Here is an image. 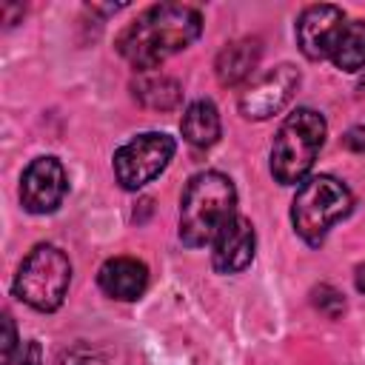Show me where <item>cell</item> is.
<instances>
[{"label":"cell","instance_id":"5","mask_svg":"<svg viewBox=\"0 0 365 365\" xmlns=\"http://www.w3.org/2000/svg\"><path fill=\"white\" fill-rule=\"evenodd\" d=\"M68 282H71L68 257L57 245L40 242L20 262L14 282H11V291L29 308L51 314L63 305V299L68 294Z\"/></svg>","mask_w":365,"mask_h":365},{"label":"cell","instance_id":"19","mask_svg":"<svg viewBox=\"0 0 365 365\" xmlns=\"http://www.w3.org/2000/svg\"><path fill=\"white\" fill-rule=\"evenodd\" d=\"M9 365H43V348L37 339H29L26 345H20V351L14 354V359Z\"/></svg>","mask_w":365,"mask_h":365},{"label":"cell","instance_id":"20","mask_svg":"<svg viewBox=\"0 0 365 365\" xmlns=\"http://www.w3.org/2000/svg\"><path fill=\"white\" fill-rule=\"evenodd\" d=\"M342 143H345V148H351V151H356V154H365V125L348 128L345 137H342Z\"/></svg>","mask_w":365,"mask_h":365},{"label":"cell","instance_id":"14","mask_svg":"<svg viewBox=\"0 0 365 365\" xmlns=\"http://www.w3.org/2000/svg\"><path fill=\"white\" fill-rule=\"evenodd\" d=\"M134 97L145 106V108H157V111H171L180 106L182 100V86L174 80V77H165V74H140L134 80Z\"/></svg>","mask_w":365,"mask_h":365},{"label":"cell","instance_id":"17","mask_svg":"<svg viewBox=\"0 0 365 365\" xmlns=\"http://www.w3.org/2000/svg\"><path fill=\"white\" fill-rule=\"evenodd\" d=\"M314 305H317L325 317L336 319V317L345 311V297H342L334 285H319V288H314Z\"/></svg>","mask_w":365,"mask_h":365},{"label":"cell","instance_id":"10","mask_svg":"<svg viewBox=\"0 0 365 365\" xmlns=\"http://www.w3.org/2000/svg\"><path fill=\"white\" fill-rule=\"evenodd\" d=\"M211 245H214V251H211L214 271H220V274H237V271L248 268L251 259H254V245H257L254 225L242 214H234L220 228V234L214 237Z\"/></svg>","mask_w":365,"mask_h":365},{"label":"cell","instance_id":"3","mask_svg":"<svg viewBox=\"0 0 365 365\" xmlns=\"http://www.w3.org/2000/svg\"><path fill=\"white\" fill-rule=\"evenodd\" d=\"M328 123L314 108H297L291 111L282 125L277 128L274 145H271V174L279 185H297L305 182L308 171L314 168V160L325 143Z\"/></svg>","mask_w":365,"mask_h":365},{"label":"cell","instance_id":"7","mask_svg":"<svg viewBox=\"0 0 365 365\" xmlns=\"http://www.w3.org/2000/svg\"><path fill=\"white\" fill-rule=\"evenodd\" d=\"M297 88H299V71L291 63L274 66L240 94V114L245 120H268L291 103Z\"/></svg>","mask_w":365,"mask_h":365},{"label":"cell","instance_id":"15","mask_svg":"<svg viewBox=\"0 0 365 365\" xmlns=\"http://www.w3.org/2000/svg\"><path fill=\"white\" fill-rule=\"evenodd\" d=\"M331 63L342 71H359L365 66V20H345L334 43Z\"/></svg>","mask_w":365,"mask_h":365},{"label":"cell","instance_id":"11","mask_svg":"<svg viewBox=\"0 0 365 365\" xmlns=\"http://www.w3.org/2000/svg\"><path fill=\"white\" fill-rule=\"evenodd\" d=\"M97 285L111 299L134 302L143 297V291L148 285V268H145V262H140L134 257H114L100 265Z\"/></svg>","mask_w":365,"mask_h":365},{"label":"cell","instance_id":"1","mask_svg":"<svg viewBox=\"0 0 365 365\" xmlns=\"http://www.w3.org/2000/svg\"><path fill=\"white\" fill-rule=\"evenodd\" d=\"M202 31V17L191 6L160 3L137 14L117 37V51L140 71H151L188 48Z\"/></svg>","mask_w":365,"mask_h":365},{"label":"cell","instance_id":"12","mask_svg":"<svg viewBox=\"0 0 365 365\" xmlns=\"http://www.w3.org/2000/svg\"><path fill=\"white\" fill-rule=\"evenodd\" d=\"M259 57H262V46H259L257 37H242V40L228 43L217 54V60H214L217 80L222 86H240V83H245L257 71Z\"/></svg>","mask_w":365,"mask_h":365},{"label":"cell","instance_id":"6","mask_svg":"<svg viewBox=\"0 0 365 365\" xmlns=\"http://www.w3.org/2000/svg\"><path fill=\"white\" fill-rule=\"evenodd\" d=\"M174 151H177L174 137L163 131L137 134L114 151V177L125 191H140L165 171Z\"/></svg>","mask_w":365,"mask_h":365},{"label":"cell","instance_id":"13","mask_svg":"<svg viewBox=\"0 0 365 365\" xmlns=\"http://www.w3.org/2000/svg\"><path fill=\"white\" fill-rule=\"evenodd\" d=\"M180 128H182V137L197 145V148H208L220 140L222 134V125H220V111L211 100H194L185 111H182V120H180Z\"/></svg>","mask_w":365,"mask_h":365},{"label":"cell","instance_id":"9","mask_svg":"<svg viewBox=\"0 0 365 365\" xmlns=\"http://www.w3.org/2000/svg\"><path fill=\"white\" fill-rule=\"evenodd\" d=\"M345 26V11L331 3L308 6L297 20V46L308 60H331L334 43Z\"/></svg>","mask_w":365,"mask_h":365},{"label":"cell","instance_id":"2","mask_svg":"<svg viewBox=\"0 0 365 365\" xmlns=\"http://www.w3.org/2000/svg\"><path fill=\"white\" fill-rule=\"evenodd\" d=\"M237 214V188L220 171H200L180 200V240L188 248L214 242L220 228Z\"/></svg>","mask_w":365,"mask_h":365},{"label":"cell","instance_id":"18","mask_svg":"<svg viewBox=\"0 0 365 365\" xmlns=\"http://www.w3.org/2000/svg\"><path fill=\"white\" fill-rule=\"evenodd\" d=\"M20 351L17 342V331H14V319L11 314H3V339H0V365H9L14 359V354Z\"/></svg>","mask_w":365,"mask_h":365},{"label":"cell","instance_id":"4","mask_svg":"<svg viewBox=\"0 0 365 365\" xmlns=\"http://www.w3.org/2000/svg\"><path fill=\"white\" fill-rule=\"evenodd\" d=\"M351 208H354L351 188L331 174H317L299 182L291 202V222H294V231L308 245H322L325 234L339 220H345Z\"/></svg>","mask_w":365,"mask_h":365},{"label":"cell","instance_id":"21","mask_svg":"<svg viewBox=\"0 0 365 365\" xmlns=\"http://www.w3.org/2000/svg\"><path fill=\"white\" fill-rule=\"evenodd\" d=\"M354 282H356V291H359V294H365V262L356 268V274H354Z\"/></svg>","mask_w":365,"mask_h":365},{"label":"cell","instance_id":"16","mask_svg":"<svg viewBox=\"0 0 365 365\" xmlns=\"http://www.w3.org/2000/svg\"><path fill=\"white\" fill-rule=\"evenodd\" d=\"M57 365H106L103 354L86 342H77L71 348H66L60 356H57Z\"/></svg>","mask_w":365,"mask_h":365},{"label":"cell","instance_id":"8","mask_svg":"<svg viewBox=\"0 0 365 365\" xmlns=\"http://www.w3.org/2000/svg\"><path fill=\"white\" fill-rule=\"evenodd\" d=\"M68 191L66 168L57 157H37L20 177V202L29 214H51L60 208Z\"/></svg>","mask_w":365,"mask_h":365},{"label":"cell","instance_id":"22","mask_svg":"<svg viewBox=\"0 0 365 365\" xmlns=\"http://www.w3.org/2000/svg\"><path fill=\"white\" fill-rule=\"evenodd\" d=\"M356 94L359 97H365V71L359 74V80H356Z\"/></svg>","mask_w":365,"mask_h":365}]
</instances>
